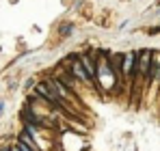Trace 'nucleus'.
I'll return each mask as SVG.
<instances>
[{
	"label": "nucleus",
	"mask_w": 160,
	"mask_h": 151,
	"mask_svg": "<svg viewBox=\"0 0 160 151\" xmlns=\"http://www.w3.org/2000/svg\"><path fill=\"white\" fill-rule=\"evenodd\" d=\"M46 84H48V89H50L52 93H56L61 100H69V101L74 100V93H72V91H67V86H65V84L58 80V78H52V80H48Z\"/></svg>",
	"instance_id": "obj_1"
},
{
	"label": "nucleus",
	"mask_w": 160,
	"mask_h": 151,
	"mask_svg": "<svg viewBox=\"0 0 160 151\" xmlns=\"http://www.w3.org/2000/svg\"><path fill=\"white\" fill-rule=\"evenodd\" d=\"M80 63H82L84 71L89 76V82H93V86H100V84H98V67H95V63L89 58V54H80Z\"/></svg>",
	"instance_id": "obj_2"
},
{
	"label": "nucleus",
	"mask_w": 160,
	"mask_h": 151,
	"mask_svg": "<svg viewBox=\"0 0 160 151\" xmlns=\"http://www.w3.org/2000/svg\"><path fill=\"white\" fill-rule=\"evenodd\" d=\"M37 95H41L46 101H50V104H54V106H63V100L56 95V93H52L50 89H48V84H37Z\"/></svg>",
	"instance_id": "obj_3"
},
{
	"label": "nucleus",
	"mask_w": 160,
	"mask_h": 151,
	"mask_svg": "<svg viewBox=\"0 0 160 151\" xmlns=\"http://www.w3.org/2000/svg\"><path fill=\"white\" fill-rule=\"evenodd\" d=\"M123 67H121V71L126 76H134V65H136V52H128V54H123Z\"/></svg>",
	"instance_id": "obj_4"
},
{
	"label": "nucleus",
	"mask_w": 160,
	"mask_h": 151,
	"mask_svg": "<svg viewBox=\"0 0 160 151\" xmlns=\"http://www.w3.org/2000/svg\"><path fill=\"white\" fill-rule=\"evenodd\" d=\"M72 76L89 84V76H87V71H84V67H82L80 58H72Z\"/></svg>",
	"instance_id": "obj_5"
},
{
	"label": "nucleus",
	"mask_w": 160,
	"mask_h": 151,
	"mask_svg": "<svg viewBox=\"0 0 160 151\" xmlns=\"http://www.w3.org/2000/svg\"><path fill=\"white\" fill-rule=\"evenodd\" d=\"M20 140H22V143H24L26 147H30V149H32V151H39V147H37V143H35V140L30 138V134H28L26 129H24V132L20 134Z\"/></svg>",
	"instance_id": "obj_6"
},
{
	"label": "nucleus",
	"mask_w": 160,
	"mask_h": 151,
	"mask_svg": "<svg viewBox=\"0 0 160 151\" xmlns=\"http://www.w3.org/2000/svg\"><path fill=\"white\" fill-rule=\"evenodd\" d=\"M72 28H74V26H72V24L63 26V28H61V35H67V32H69V30H72Z\"/></svg>",
	"instance_id": "obj_7"
},
{
	"label": "nucleus",
	"mask_w": 160,
	"mask_h": 151,
	"mask_svg": "<svg viewBox=\"0 0 160 151\" xmlns=\"http://www.w3.org/2000/svg\"><path fill=\"white\" fill-rule=\"evenodd\" d=\"M9 151H20V147H13V149H9Z\"/></svg>",
	"instance_id": "obj_8"
},
{
	"label": "nucleus",
	"mask_w": 160,
	"mask_h": 151,
	"mask_svg": "<svg viewBox=\"0 0 160 151\" xmlns=\"http://www.w3.org/2000/svg\"><path fill=\"white\" fill-rule=\"evenodd\" d=\"M2 108H4V106H2V101H0V112H2Z\"/></svg>",
	"instance_id": "obj_9"
},
{
	"label": "nucleus",
	"mask_w": 160,
	"mask_h": 151,
	"mask_svg": "<svg viewBox=\"0 0 160 151\" xmlns=\"http://www.w3.org/2000/svg\"><path fill=\"white\" fill-rule=\"evenodd\" d=\"M2 151H9V149H2Z\"/></svg>",
	"instance_id": "obj_10"
},
{
	"label": "nucleus",
	"mask_w": 160,
	"mask_h": 151,
	"mask_svg": "<svg viewBox=\"0 0 160 151\" xmlns=\"http://www.w3.org/2000/svg\"><path fill=\"white\" fill-rule=\"evenodd\" d=\"M158 30H160V26H158Z\"/></svg>",
	"instance_id": "obj_11"
}]
</instances>
